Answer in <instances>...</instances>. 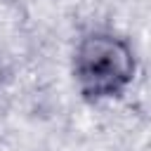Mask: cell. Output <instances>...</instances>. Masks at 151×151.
I'll list each match as a JSON object with an SVG mask.
<instances>
[{
  "label": "cell",
  "mask_w": 151,
  "mask_h": 151,
  "mask_svg": "<svg viewBox=\"0 0 151 151\" xmlns=\"http://www.w3.org/2000/svg\"><path fill=\"white\" fill-rule=\"evenodd\" d=\"M71 80L80 101L90 106L120 101L139 76L134 42L116 28H87L71 50Z\"/></svg>",
  "instance_id": "cell-1"
},
{
  "label": "cell",
  "mask_w": 151,
  "mask_h": 151,
  "mask_svg": "<svg viewBox=\"0 0 151 151\" xmlns=\"http://www.w3.org/2000/svg\"><path fill=\"white\" fill-rule=\"evenodd\" d=\"M2 83H5V68H2V61H0V90H2Z\"/></svg>",
  "instance_id": "cell-2"
}]
</instances>
